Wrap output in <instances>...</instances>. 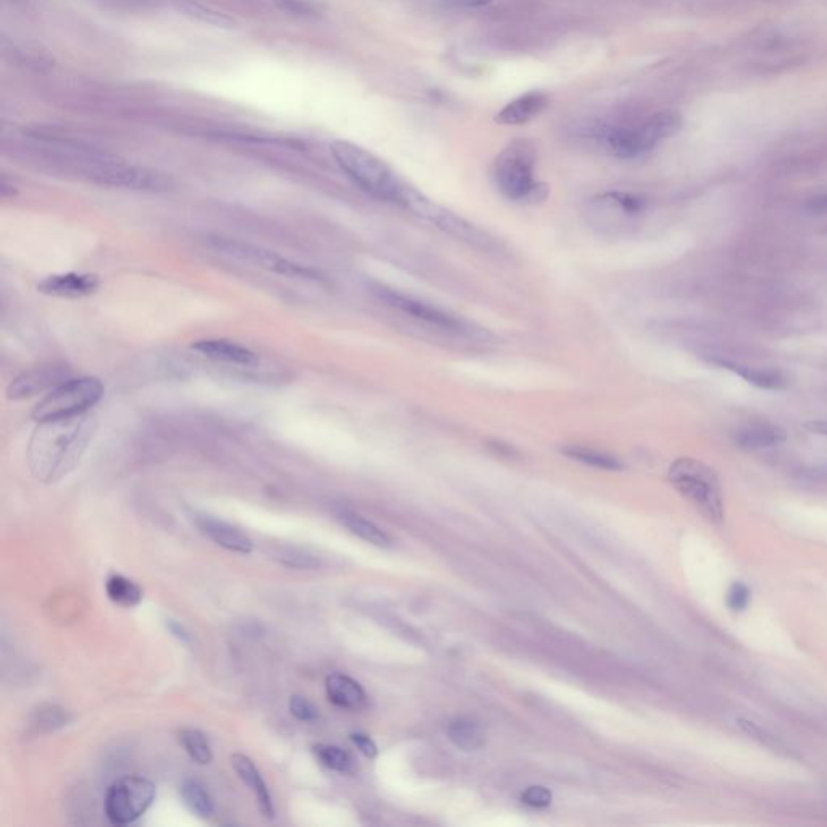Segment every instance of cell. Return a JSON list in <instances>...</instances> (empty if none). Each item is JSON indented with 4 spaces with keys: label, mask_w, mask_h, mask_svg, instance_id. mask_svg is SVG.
Returning <instances> with one entry per match:
<instances>
[{
    "label": "cell",
    "mask_w": 827,
    "mask_h": 827,
    "mask_svg": "<svg viewBox=\"0 0 827 827\" xmlns=\"http://www.w3.org/2000/svg\"><path fill=\"white\" fill-rule=\"evenodd\" d=\"M787 441L784 429L771 423H756L742 429L736 435V445L745 451H758L779 447Z\"/></svg>",
    "instance_id": "cell-20"
},
{
    "label": "cell",
    "mask_w": 827,
    "mask_h": 827,
    "mask_svg": "<svg viewBox=\"0 0 827 827\" xmlns=\"http://www.w3.org/2000/svg\"><path fill=\"white\" fill-rule=\"evenodd\" d=\"M178 9L182 10L184 15L198 20L200 23L216 26L222 30H233L238 26V21L230 17L226 12L216 9L212 5L200 4L198 0H178Z\"/></svg>",
    "instance_id": "cell-23"
},
{
    "label": "cell",
    "mask_w": 827,
    "mask_h": 827,
    "mask_svg": "<svg viewBox=\"0 0 827 827\" xmlns=\"http://www.w3.org/2000/svg\"><path fill=\"white\" fill-rule=\"evenodd\" d=\"M100 280L94 273H58L38 285V291L54 298L78 299L99 290Z\"/></svg>",
    "instance_id": "cell-13"
},
{
    "label": "cell",
    "mask_w": 827,
    "mask_h": 827,
    "mask_svg": "<svg viewBox=\"0 0 827 827\" xmlns=\"http://www.w3.org/2000/svg\"><path fill=\"white\" fill-rule=\"evenodd\" d=\"M325 692L331 703L348 712H359L367 704L362 686L345 674H330L325 680Z\"/></svg>",
    "instance_id": "cell-18"
},
{
    "label": "cell",
    "mask_w": 827,
    "mask_h": 827,
    "mask_svg": "<svg viewBox=\"0 0 827 827\" xmlns=\"http://www.w3.org/2000/svg\"><path fill=\"white\" fill-rule=\"evenodd\" d=\"M206 244L218 256L226 257L230 260L249 265L254 269H260L265 272L277 273L282 277H290V278L306 280V282H325L322 273L312 267L294 262L291 259L273 252L270 249L257 246L248 241L233 240V238H225V236H209Z\"/></svg>",
    "instance_id": "cell-7"
},
{
    "label": "cell",
    "mask_w": 827,
    "mask_h": 827,
    "mask_svg": "<svg viewBox=\"0 0 827 827\" xmlns=\"http://www.w3.org/2000/svg\"><path fill=\"white\" fill-rule=\"evenodd\" d=\"M330 152L349 180L373 198L407 210L421 192L401 180L387 162L354 142L333 141Z\"/></svg>",
    "instance_id": "cell-2"
},
{
    "label": "cell",
    "mask_w": 827,
    "mask_h": 827,
    "mask_svg": "<svg viewBox=\"0 0 827 827\" xmlns=\"http://www.w3.org/2000/svg\"><path fill=\"white\" fill-rule=\"evenodd\" d=\"M600 207L616 210L619 216H642L648 207V199L644 194L632 191H608L600 194L595 200Z\"/></svg>",
    "instance_id": "cell-21"
},
{
    "label": "cell",
    "mask_w": 827,
    "mask_h": 827,
    "mask_svg": "<svg viewBox=\"0 0 827 827\" xmlns=\"http://www.w3.org/2000/svg\"><path fill=\"white\" fill-rule=\"evenodd\" d=\"M194 524L204 537L209 538L210 541H214L216 545L224 548L226 551L238 553V555H249L254 550V543L249 538L248 533L234 527L230 522L217 519L214 516H207V514H196Z\"/></svg>",
    "instance_id": "cell-11"
},
{
    "label": "cell",
    "mask_w": 827,
    "mask_h": 827,
    "mask_svg": "<svg viewBox=\"0 0 827 827\" xmlns=\"http://www.w3.org/2000/svg\"><path fill=\"white\" fill-rule=\"evenodd\" d=\"M166 629H168V632H170L174 637L183 642V644H191V634L186 630L184 626L180 624V622H176V620L174 619L168 620V622H166Z\"/></svg>",
    "instance_id": "cell-39"
},
{
    "label": "cell",
    "mask_w": 827,
    "mask_h": 827,
    "mask_svg": "<svg viewBox=\"0 0 827 827\" xmlns=\"http://www.w3.org/2000/svg\"><path fill=\"white\" fill-rule=\"evenodd\" d=\"M548 106V96L541 91H530L507 102L495 116V122L507 126L529 124L537 118Z\"/></svg>",
    "instance_id": "cell-16"
},
{
    "label": "cell",
    "mask_w": 827,
    "mask_h": 827,
    "mask_svg": "<svg viewBox=\"0 0 827 827\" xmlns=\"http://www.w3.org/2000/svg\"><path fill=\"white\" fill-rule=\"evenodd\" d=\"M669 482L706 521L716 525L724 522L720 477L708 464L694 457H680L670 465Z\"/></svg>",
    "instance_id": "cell-5"
},
{
    "label": "cell",
    "mask_w": 827,
    "mask_h": 827,
    "mask_svg": "<svg viewBox=\"0 0 827 827\" xmlns=\"http://www.w3.org/2000/svg\"><path fill=\"white\" fill-rule=\"evenodd\" d=\"M290 712L296 720L303 722H314L319 720V708L312 702H309L306 696H291Z\"/></svg>",
    "instance_id": "cell-32"
},
{
    "label": "cell",
    "mask_w": 827,
    "mask_h": 827,
    "mask_svg": "<svg viewBox=\"0 0 827 827\" xmlns=\"http://www.w3.org/2000/svg\"><path fill=\"white\" fill-rule=\"evenodd\" d=\"M104 396V385L99 379H66L50 389L38 405H34L33 417L36 422L60 421L86 414L98 405Z\"/></svg>",
    "instance_id": "cell-8"
},
{
    "label": "cell",
    "mask_w": 827,
    "mask_h": 827,
    "mask_svg": "<svg viewBox=\"0 0 827 827\" xmlns=\"http://www.w3.org/2000/svg\"><path fill=\"white\" fill-rule=\"evenodd\" d=\"M738 728L744 730L745 734L756 738L760 744L764 745V746H770L772 750L776 752H780L784 750L787 753L786 745L782 744L780 740H778L776 737L771 736L770 732L766 729H763L762 726L755 724L752 720H738Z\"/></svg>",
    "instance_id": "cell-31"
},
{
    "label": "cell",
    "mask_w": 827,
    "mask_h": 827,
    "mask_svg": "<svg viewBox=\"0 0 827 827\" xmlns=\"http://www.w3.org/2000/svg\"><path fill=\"white\" fill-rule=\"evenodd\" d=\"M710 364L718 365L720 369H726L729 372H734L744 379L746 383L753 387L762 389H771V391H780L787 388L789 381L786 377L779 371H771V369H758V367H750V365L740 364L729 361L724 357H710Z\"/></svg>",
    "instance_id": "cell-19"
},
{
    "label": "cell",
    "mask_w": 827,
    "mask_h": 827,
    "mask_svg": "<svg viewBox=\"0 0 827 827\" xmlns=\"http://www.w3.org/2000/svg\"><path fill=\"white\" fill-rule=\"evenodd\" d=\"M805 427L813 433H816V435L827 437V421H811Z\"/></svg>",
    "instance_id": "cell-40"
},
{
    "label": "cell",
    "mask_w": 827,
    "mask_h": 827,
    "mask_svg": "<svg viewBox=\"0 0 827 827\" xmlns=\"http://www.w3.org/2000/svg\"><path fill=\"white\" fill-rule=\"evenodd\" d=\"M81 174L92 182L112 188L160 192L172 188V180L148 166H132L124 158L94 149L76 166Z\"/></svg>",
    "instance_id": "cell-6"
},
{
    "label": "cell",
    "mask_w": 827,
    "mask_h": 827,
    "mask_svg": "<svg viewBox=\"0 0 827 827\" xmlns=\"http://www.w3.org/2000/svg\"><path fill=\"white\" fill-rule=\"evenodd\" d=\"M338 519L346 529L354 533L356 537L362 538L371 545L380 546V548H388L391 546V538L377 527L373 522L367 521L362 516L351 511L338 514Z\"/></svg>",
    "instance_id": "cell-24"
},
{
    "label": "cell",
    "mask_w": 827,
    "mask_h": 827,
    "mask_svg": "<svg viewBox=\"0 0 827 827\" xmlns=\"http://www.w3.org/2000/svg\"><path fill=\"white\" fill-rule=\"evenodd\" d=\"M156 786L150 779L130 774L116 779L112 786L108 787L104 810L108 823L114 826H130L141 818L150 805L156 800Z\"/></svg>",
    "instance_id": "cell-9"
},
{
    "label": "cell",
    "mask_w": 827,
    "mask_h": 827,
    "mask_svg": "<svg viewBox=\"0 0 827 827\" xmlns=\"http://www.w3.org/2000/svg\"><path fill=\"white\" fill-rule=\"evenodd\" d=\"M183 802L188 806V810L196 814L198 818L209 819L214 816L216 813V805L210 794L207 792L206 787L202 786L199 780L194 779H186L180 789Z\"/></svg>",
    "instance_id": "cell-25"
},
{
    "label": "cell",
    "mask_w": 827,
    "mask_h": 827,
    "mask_svg": "<svg viewBox=\"0 0 827 827\" xmlns=\"http://www.w3.org/2000/svg\"><path fill=\"white\" fill-rule=\"evenodd\" d=\"M372 293L387 306L393 307L419 322L453 333H464L467 330L464 320L439 307L433 306L431 303H425L422 299L414 298L385 285H372Z\"/></svg>",
    "instance_id": "cell-10"
},
{
    "label": "cell",
    "mask_w": 827,
    "mask_h": 827,
    "mask_svg": "<svg viewBox=\"0 0 827 827\" xmlns=\"http://www.w3.org/2000/svg\"><path fill=\"white\" fill-rule=\"evenodd\" d=\"M180 744L183 745L184 752L190 755L191 760L198 763L200 766L210 764L214 760L212 746L209 744V738L206 734H202L198 729H184L180 732Z\"/></svg>",
    "instance_id": "cell-28"
},
{
    "label": "cell",
    "mask_w": 827,
    "mask_h": 827,
    "mask_svg": "<svg viewBox=\"0 0 827 827\" xmlns=\"http://www.w3.org/2000/svg\"><path fill=\"white\" fill-rule=\"evenodd\" d=\"M563 455L571 457L577 463L595 467V469H603V471H620L622 469V463L616 456L608 455V453L598 451L593 448L567 447L564 448Z\"/></svg>",
    "instance_id": "cell-27"
},
{
    "label": "cell",
    "mask_w": 827,
    "mask_h": 827,
    "mask_svg": "<svg viewBox=\"0 0 827 827\" xmlns=\"http://www.w3.org/2000/svg\"><path fill=\"white\" fill-rule=\"evenodd\" d=\"M750 600H752V592L742 582H736V584H732V587L729 588L726 603H728L730 611H745L748 608V604H750Z\"/></svg>",
    "instance_id": "cell-33"
},
{
    "label": "cell",
    "mask_w": 827,
    "mask_h": 827,
    "mask_svg": "<svg viewBox=\"0 0 827 827\" xmlns=\"http://www.w3.org/2000/svg\"><path fill=\"white\" fill-rule=\"evenodd\" d=\"M278 558L285 566L298 567V569H312L315 566H319V561L315 559L314 556L303 553L299 550H290V551L285 550L283 553L278 555Z\"/></svg>",
    "instance_id": "cell-34"
},
{
    "label": "cell",
    "mask_w": 827,
    "mask_h": 827,
    "mask_svg": "<svg viewBox=\"0 0 827 827\" xmlns=\"http://www.w3.org/2000/svg\"><path fill=\"white\" fill-rule=\"evenodd\" d=\"M232 766L238 778L244 782V786L251 789V792L256 797L257 806L260 813L267 819L275 818V805H273L272 795L269 792V787L265 784L264 778L256 768L254 762L243 755V753H234L232 755Z\"/></svg>",
    "instance_id": "cell-15"
},
{
    "label": "cell",
    "mask_w": 827,
    "mask_h": 827,
    "mask_svg": "<svg viewBox=\"0 0 827 827\" xmlns=\"http://www.w3.org/2000/svg\"><path fill=\"white\" fill-rule=\"evenodd\" d=\"M684 126V118L676 110H662L635 126H611L596 132L601 149L612 158L632 160L642 158L676 136Z\"/></svg>",
    "instance_id": "cell-3"
},
{
    "label": "cell",
    "mask_w": 827,
    "mask_h": 827,
    "mask_svg": "<svg viewBox=\"0 0 827 827\" xmlns=\"http://www.w3.org/2000/svg\"><path fill=\"white\" fill-rule=\"evenodd\" d=\"M277 9L296 17H319L320 5L315 0H273Z\"/></svg>",
    "instance_id": "cell-30"
},
{
    "label": "cell",
    "mask_w": 827,
    "mask_h": 827,
    "mask_svg": "<svg viewBox=\"0 0 827 827\" xmlns=\"http://www.w3.org/2000/svg\"><path fill=\"white\" fill-rule=\"evenodd\" d=\"M493 0H445V5L451 9H482L487 7Z\"/></svg>",
    "instance_id": "cell-38"
},
{
    "label": "cell",
    "mask_w": 827,
    "mask_h": 827,
    "mask_svg": "<svg viewBox=\"0 0 827 827\" xmlns=\"http://www.w3.org/2000/svg\"><path fill=\"white\" fill-rule=\"evenodd\" d=\"M429 222L435 225L441 232L448 233L449 236L467 243L473 248L483 249V251L497 249V243L491 236H489V233L480 230L479 226L467 222L465 218L448 210L445 207L437 206Z\"/></svg>",
    "instance_id": "cell-12"
},
{
    "label": "cell",
    "mask_w": 827,
    "mask_h": 827,
    "mask_svg": "<svg viewBox=\"0 0 827 827\" xmlns=\"http://www.w3.org/2000/svg\"><path fill=\"white\" fill-rule=\"evenodd\" d=\"M65 380V367L44 365V367L31 369L28 372L18 375L7 388V396L13 401L33 397L47 388H55L57 385Z\"/></svg>",
    "instance_id": "cell-14"
},
{
    "label": "cell",
    "mask_w": 827,
    "mask_h": 827,
    "mask_svg": "<svg viewBox=\"0 0 827 827\" xmlns=\"http://www.w3.org/2000/svg\"><path fill=\"white\" fill-rule=\"evenodd\" d=\"M537 152L529 141H514L495 162V182L506 199L521 204H537L548 196V188L535 178Z\"/></svg>",
    "instance_id": "cell-4"
},
{
    "label": "cell",
    "mask_w": 827,
    "mask_h": 827,
    "mask_svg": "<svg viewBox=\"0 0 827 827\" xmlns=\"http://www.w3.org/2000/svg\"><path fill=\"white\" fill-rule=\"evenodd\" d=\"M349 737H351V742L356 745L357 750L365 755L367 758L377 756V745L371 737L365 736L362 732H353Z\"/></svg>",
    "instance_id": "cell-36"
},
{
    "label": "cell",
    "mask_w": 827,
    "mask_h": 827,
    "mask_svg": "<svg viewBox=\"0 0 827 827\" xmlns=\"http://www.w3.org/2000/svg\"><path fill=\"white\" fill-rule=\"evenodd\" d=\"M192 349L202 356L225 364L252 365L257 362L254 351L228 339H200L192 345Z\"/></svg>",
    "instance_id": "cell-17"
},
{
    "label": "cell",
    "mask_w": 827,
    "mask_h": 827,
    "mask_svg": "<svg viewBox=\"0 0 827 827\" xmlns=\"http://www.w3.org/2000/svg\"><path fill=\"white\" fill-rule=\"evenodd\" d=\"M106 592L110 598V601L124 606V608H134L141 603L142 590L138 587L132 580L126 579L120 574L110 575L106 582Z\"/></svg>",
    "instance_id": "cell-26"
},
{
    "label": "cell",
    "mask_w": 827,
    "mask_h": 827,
    "mask_svg": "<svg viewBox=\"0 0 827 827\" xmlns=\"http://www.w3.org/2000/svg\"><path fill=\"white\" fill-rule=\"evenodd\" d=\"M803 210L806 214H810V216H824V214H827V192L810 199L803 207Z\"/></svg>",
    "instance_id": "cell-37"
},
{
    "label": "cell",
    "mask_w": 827,
    "mask_h": 827,
    "mask_svg": "<svg viewBox=\"0 0 827 827\" xmlns=\"http://www.w3.org/2000/svg\"><path fill=\"white\" fill-rule=\"evenodd\" d=\"M551 800H553V795L545 787H529L522 794V802L529 805V806H533V808H546V806L551 805Z\"/></svg>",
    "instance_id": "cell-35"
},
{
    "label": "cell",
    "mask_w": 827,
    "mask_h": 827,
    "mask_svg": "<svg viewBox=\"0 0 827 827\" xmlns=\"http://www.w3.org/2000/svg\"><path fill=\"white\" fill-rule=\"evenodd\" d=\"M96 431V419L90 414L38 422L30 448L28 464L34 477L55 483L75 469Z\"/></svg>",
    "instance_id": "cell-1"
},
{
    "label": "cell",
    "mask_w": 827,
    "mask_h": 827,
    "mask_svg": "<svg viewBox=\"0 0 827 827\" xmlns=\"http://www.w3.org/2000/svg\"><path fill=\"white\" fill-rule=\"evenodd\" d=\"M448 737L463 752H477L485 745V734L475 720L457 718L448 724Z\"/></svg>",
    "instance_id": "cell-22"
},
{
    "label": "cell",
    "mask_w": 827,
    "mask_h": 827,
    "mask_svg": "<svg viewBox=\"0 0 827 827\" xmlns=\"http://www.w3.org/2000/svg\"><path fill=\"white\" fill-rule=\"evenodd\" d=\"M315 758L322 763L325 768L343 774H351L354 771V762L348 753L335 745H314Z\"/></svg>",
    "instance_id": "cell-29"
}]
</instances>
